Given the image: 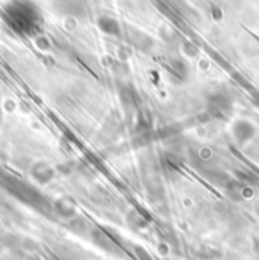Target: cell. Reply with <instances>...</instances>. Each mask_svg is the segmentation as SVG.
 <instances>
[{"instance_id": "obj_1", "label": "cell", "mask_w": 259, "mask_h": 260, "mask_svg": "<svg viewBox=\"0 0 259 260\" xmlns=\"http://www.w3.org/2000/svg\"><path fill=\"white\" fill-rule=\"evenodd\" d=\"M6 17L9 24L24 35L37 32L41 24V17L37 8L27 2H12L6 8Z\"/></svg>"}]
</instances>
